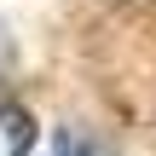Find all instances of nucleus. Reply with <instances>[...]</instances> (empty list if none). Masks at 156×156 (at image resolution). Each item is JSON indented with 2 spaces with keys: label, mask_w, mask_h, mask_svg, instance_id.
<instances>
[{
  "label": "nucleus",
  "mask_w": 156,
  "mask_h": 156,
  "mask_svg": "<svg viewBox=\"0 0 156 156\" xmlns=\"http://www.w3.org/2000/svg\"><path fill=\"white\" fill-rule=\"evenodd\" d=\"M52 156H98V145H93L87 133H75V127H64V133L52 139Z\"/></svg>",
  "instance_id": "nucleus-2"
},
{
  "label": "nucleus",
  "mask_w": 156,
  "mask_h": 156,
  "mask_svg": "<svg viewBox=\"0 0 156 156\" xmlns=\"http://www.w3.org/2000/svg\"><path fill=\"white\" fill-rule=\"evenodd\" d=\"M0 156H35V122L23 104H0Z\"/></svg>",
  "instance_id": "nucleus-1"
}]
</instances>
